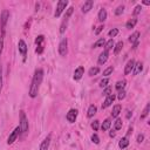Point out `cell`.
Listing matches in <instances>:
<instances>
[{
	"instance_id": "1",
	"label": "cell",
	"mask_w": 150,
	"mask_h": 150,
	"mask_svg": "<svg viewBox=\"0 0 150 150\" xmlns=\"http://www.w3.org/2000/svg\"><path fill=\"white\" fill-rule=\"evenodd\" d=\"M42 80H44V71L41 68H39L34 73V76H33V80H32V85H31V88H29V96H31L32 98H35L38 96L40 86H41V83H42Z\"/></svg>"
},
{
	"instance_id": "2",
	"label": "cell",
	"mask_w": 150,
	"mask_h": 150,
	"mask_svg": "<svg viewBox=\"0 0 150 150\" xmlns=\"http://www.w3.org/2000/svg\"><path fill=\"white\" fill-rule=\"evenodd\" d=\"M19 128H20V133L21 134H26L28 131V120L26 117L25 112H20V123H19Z\"/></svg>"
},
{
	"instance_id": "3",
	"label": "cell",
	"mask_w": 150,
	"mask_h": 150,
	"mask_svg": "<svg viewBox=\"0 0 150 150\" xmlns=\"http://www.w3.org/2000/svg\"><path fill=\"white\" fill-rule=\"evenodd\" d=\"M67 5H68V1H67V0H60V1L57 3L56 11H55V13H54V17H55V18H59L60 15H61L62 12L66 9Z\"/></svg>"
},
{
	"instance_id": "4",
	"label": "cell",
	"mask_w": 150,
	"mask_h": 150,
	"mask_svg": "<svg viewBox=\"0 0 150 150\" xmlns=\"http://www.w3.org/2000/svg\"><path fill=\"white\" fill-rule=\"evenodd\" d=\"M9 19V12L7 9H4L1 12V17H0V21H1V33L5 34V28H6V24Z\"/></svg>"
},
{
	"instance_id": "5",
	"label": "cell",
	"mask_w": 150,
	"mask_h": 150,
	"mask_svg": "<svg viewBox=\"0 0 150 150\" xmlns=\"http://www.w3.org/2000/svg\"><path fill=\"white\" fill-rule=\"evenodd\" d=\"M18 49H19V52L20 54L22 55V59H24V62L26 61V59H27V45L26 42L24 41V40H19V44H18Z\"/></svg>"
},
{
	"instance_id": "6",
	"label": "cell",
	"mask_w": 150,
	"mask_h": 150,
	"mask_svg": "<svg viewBox=\"0 0 150 150\" xmlns=\"http://www.w3.org/2000/svg\"><path fill=\"white\" fill-rule=\"evenodd\" d=\"M68 52V40L65 38L61 40V42L59 45V54L61 56H66Z\"/></svg>"
},
{
	"instance_id": "7",
	"label": "cell",
	"mask_w": 150,
	"mask_h": 150,
	"mask_svg": "<svg viewBox=\"0 0 150 150\" xmlns=\"http://www.w3.org/2000/svg\"><path fill=\"white\" fill-rule=\"evenodd\" d=\"M19 134H20V128L17 127L14 130H13L11 134H9V136H8V138H7V143H8V144H13V143L17 141V138H18Z\"/></svg>"
},
{
	"instance_id": "8",
	"label": "cell",
	"mask_w": 150,
	"mask_h": 150,
	"mask_svg": "<svg viewBox=\"0 0 150 150\" xmlns=\"http://www.w3.org/2000/svg\"><path fill=\"white\" fill-rule=\"evenodd\" d=\"M76 117H77V110H76V109H71V110H69L67 113V115H66V118H67V121L69 123H74Z\"/></svg>"
},
{
	"instance_id": "9",
	"label": "cell",
	"mask_w": 150,
	"mask_h": 150,
	"mask_svg": "<svg viewBox=\"0 0 150 150\" xmlns=\"http://www.w3.org/2000/svg\"><path fill=\"white\" fill-rule=\"evenodd\" d=\"M51 141H52V135L49 134L44 141L42 143L40 144V150H48L49 149V145H51Z\"/></svg>"
},
{
	"instance_id": "10",
	"label": "cell",
	"mask_w": 150,
	"mask_h": 150,
	"mask_svg": "<svg viewBox=\"0 0 150 150\" xmlns=\"http://www.w3.org/2000/svg\"><path fill=\"white\" fill-rule=\"evenodd\" d=\"M115 98H116V96H115L114 94L107 96V97H106V100H104V102L102 103V109H106V108H108L109 106H112V104H113V102L115 101Z\"/></svg>"
},
{
	"instance_id": "11",
	"label": "cell",
	"mask_w": 150,
	"mask_h": 150,
	"mask_svg": "<svg viewBox=\"0 0 150 150\" xmlns=\"http://www.w3.org/2000/svg\"><path fill=\"white\" fill-rule=\"evenodd\" d=\"M83 74H85V68L82 66L77 67L75 69V72H74V80H75V81H79V80L83 76Z\"/></svg>"
},
{
	"instance_id": "12",
	"label": "cell",
	"mask_w": 150,
	"mask_h": 150,
	"mask_svg": "<svg viewBox=\"0 0 150 150\" xmlns=\"http://www.w3.org/2000/svg\"><path fill=\"white\" fill-rule=\"evenodd\" d=\"M134 66H135V60H129V61L127 62L126 65V68H124V74L128 75V74H130L133 72V69H134Z\"/></svg>"
},
{
	"instance_id": "13",
	"label": "cell",
	"mask_w": 150,
	"mask_h": 150,
	"mask_svg": "<svg viewBox=\"0 0 150 150\" xmlns=\"http://www.w3.org/2000/svg\"><path fill=\"white\" fill-rule=\"evenodd\" d=\"M108 56H109V52L103 51L101 54H100V56H98V60H97L98 65H104L107 62V60H108Z\"/></svg>"
},
{
	"instance_id": "14",
	"label": "cell",
	"mask_w": 150,
	"mask_h": 150,
	"mask_svg": "<svg viewBox=\"0 0 150 150\" xmlns=\"http://www.w3.org/2000/svg\"><path fill=\"white\" fill-rule=\"evenodd\" d=\"M93 0H88V1H86L85 4H83V6L81 7V11H82V13H88L89 11L92 9V7H93Z\"/></svg>"
},
{
	"instance_id": "15",
	"label": "cell",
	"mask_w": 150,
	"mask_h": 150,
	"mask_svg": "<svg viewBox=\"0 0 150 150\" xmlns=\"http://www.w3.org/2000/svg\"><path fill=\"white\" fill-rule=\"evenodd\" d=\"M142 71H143V63L141 61L135 62V66H134V69H133V74L134 75H138Z\"/></svg>"
},
{
	"instance_id": "16",
	"label": "cell",
	"mask_w": 150,
	"mask_h": 150,
	"mask_svg": "<svg viewBox=\"0 0 150 150\" xmlns=\"http://www.w3.org/2000/svg\"><path fill=\"white\" fill-rule=\"evenodd\" d=\"M96 113H97V108H96V106H95V104L89 106L88 112H87V116H88V117H93Z\"/></svg>"
},
{
	"instance_id": "17",
	"label": "cell",
	"mask_w": 150,
	"mask_h": 150,
	"mask_svg": "<svg viewBox=\"0 0 150 150\" xmlns=\"http://www.w3.org/2000/svg\"><path fill=\"white\" fill-rule=\"evenodd\" d=\"M107 11L104 8H101L100 9V12H98V21H101V22H103V21H106V19H107Z\"/></svg>"
},
{
	"instance_id": "18",
	"label": "cell",
	"mask_w": 150,
	"mask_h": 150,
	"mask_svg": "<svg viewBox=\"0 0 150 150\" xmlns=\"http://www.w3.org/2000/svg\"><path fill=\"white\" fill-rule=\"evenodd\" d=\"M121 110H122L121 104H116V106H114L113 112H112V116H113V117H117V116L120 115V113H121Z\"/></svg>"
},
{
	"instance_id": "19",
	"label": "cell",
	"mask_w": 150,
	"mask_h": 150,
	"mask_svg": "<svg viewBox=\"0 0 150 150\" xmlns=\"http://www.w3.org/2000/svg\"><path fill=\"white\" fill-rule=\"evenodd\" d=\"M128 145H129V139H128V137H122L121 139H120L118 147L121 148V149H126Z\"/></svg>"
},
{
	"instance_id": "20",
	"label": "cell",
	"mask_w": 150,
	"mask_h": 150,
	"mask_svg": "<svg viewBox=\"0 0 150 150\" xmlns=\"http://www.w3.org/2000/svg\"><path fill=\"white\" fill-rule=\"evenodd\" d=\"M138 38H139V32H134L130 36H129V42L130 44H135L136 41H138Z\"/></svg>"
},
{
	"instance_id": "21",
	"label": "cell",
	"mask_w": 150,
	"mask_h": 150,
	"mask_svg": "<svg viewBox=\"0 0 150 150\" xmlns=\"http://www.w3.org/2000/svg\"><path fill=\"white\" fill-rule=\"evenodd\" d=\"M126 85H127V81H126V80H120V81L116 82L115 88L117 89V91H122V89H124Z\"/></svg>"
},
{
	"instance_id": "22",
	"label": "cell",
	"mask_w": 150,
	"mask_h": 150,
	"mask_svg": "<svg viewBox=\"0 0 150 150\" xmlns=\"http://www.w3.org/2000/svg\"><path fill=\"white\" fill-rule=\"evenodd\" d=\"M110 126H112V121L109 118H107V120H104L103 121V123H102V126H101V129L103 131H107L109 128H110Z\"/></svg>"
},
{
	"instance_id": "23",
	"label": "cell",
	"mask_w": 150,
	"mask_h": 150,
	"mask_svg": "<svg viewBox=\"0 0 150 150\" xmlns=\"http://www.w3.org/2000/svg\"><path fill=\"white\" fill-rule=\"evenodd\" d=\"M136 24H137V19H136V18H133V19H130V20H129V21L127 22L126 27H127L128 29H131V28H134V27L136 26Z\"/></svg>"
},
{
	"instance_id": "24",
	"label": "cell",
	"mask_w": 150,
	"mask_h": 150,
	"mask_svg": "<svg viewBox=\"0 0 150 150\" xmlns=\"http://www.w3.org/2000/svg\"><path fill=\"white\" fill-rule=\"evenodd\" d=\"M115 46V48H114V54L115 55H117L120 52H121V49H122V47H123V41H118L116 45H114Z\"/></svg>"
},
{
	"instance_id": "25",
	"label": "cell",
	"mask_w": 150,
	"mask_h": 150,
	"mask_svg": "<svg viewBox=\"0 0 150 150\" xmlns=\"http://www.w3.org/2000/svg\"><path fill=\"white\" fill-rule=\"evenodd\" d=\"M113 47H114V40H113V39H110V40H108V41L104 44V51L109 52Z\"/></svg>"
},
{
	"instance_id": "26",
	"label": "cell",
	"mask_w": 150,
	"mask_h": 150,
	"mask_svg": "<svg viewBox=\"0 0 150 150\" xmlns=\"http://www.w3.org/2000/svg\"><path fill=\"white\" fill-rule=\"evenodd\" d=\"M104 44H106V40H104L103 38H101V39H98L97 41L93 45V47H94V48H100V47H103Z\"/></svg>"
},
{
	"instance_id": "27",
	"label": "cell",
	"mask_w": 150,
	"mask_h": 150,
	"mask_svg": "<svg viewBox=\"0 0 150 150\" xmlns=\"http://www.w3.org/2000/svg\"><path fill=\"white\" fill-rule=\"evenodd\" d=\"M98 73H100V68H98V67H92L91 69H89V72H88V74L91 75V76L97 75Z\"/></svg>"
},
{
	"instance_id": "28",
	"label": "cell",
	"mask_w": 150,
	"mask_h": 150,
	"mask_svg": "<svg viewBox=\"0 0 150 150\" xmlns=\"http://www.w3.org/2000/svg\"><path fill=\"white\" fill-rule=\"evenodd\" d=\"M149 110H150V103H148V104L145 106L144 110H143V113H142V115H141V120H144V118L149 115Z\"/></svg>"
},
{
	"instance_id": "29",
	"label": "cell",
	"mask_w": 150,
	"mask_h": 150,
	"mask_svg": "<svg viewBox=\"0 0 150 150\" xmlns=\"http://www.w3.org/2000/svg\"><path fill=\"white\" fill-rule=\"evenodd\" d=\"M67 25H68V20L63 19V21H62L61 26H60V33H61V34L66 32V29H67Z\"/></svg>"
},
{
	"instance_id": "30",
	"label": "cell",
	"mask_w": 150,
	"mask_h": 150,
	"mask_svg": "<svg viewBox=\"0 0 150 150\" xmlns=\"http://www.w3.org/2000/svg\"><path fill=\"white\" fill-rule=\"evenodd\" d=\"M114 128H115V130H120V129L122 128V120L117 118L116 121L114 122Z\"/></svg>"
},
{
	"instance_id": "31",
	"label": "cell",
	"mask_w": 150,
	"mask_h": 150,
	"mask_svg": "<svg viewBox=\"0 0 150 150\" xmlns=\"http://www.w3.org/2000/svg\"><path fill=\"white\" fill-rule=\"evenodd\" d=\"M73 12H74V8H73V7H69V8L67 9V12H66V14H65V18H63V19L69 20V18H71V15L73 14Z\"/></svg>"
},
{
	"instance_id": "32",
	"label": "cell",
	"mask_w": 150,
	"mask_h": 150,
	"mask_svg": "<svg viewBox=\"0 0 150 150\" xmlns=\"http://www.w3.org/2000/svg\"><path fill=\"white\" fill-rule=\"evenodd\" d=\"M123 12H124V6L121 5V6H118V7L115 9V15H121Z\"/></svg>"
},
{
	"instance_id": "33",
	"label": "cell",
	"mask_w": 150,
	"mask_h": 150,
	"mask_svg": "<svg viewBox=\"0 0 150 150\" xmlns=\"http://www.w3.org/2000/svg\"><path fill=\"white\" fill-rule=\"evenodd\" d=\"M117 34H118V29H117V28H113V29H110V31H109V33H108V35L110 36V38H115Z\"/></svg>"
},
{
	"instance_id": "34",
	"label": "cell",
	"mask_w": 150,
	"mask_h": 150,
	"mask_svg": "<svg viewBox=\"0 0 150 150\" xmlns=\"http://www.w3.org/2000/svg\"><path fill=\"white\" fill-rule=\"evenodd\" d=\"M4 38H5V34L1 33V35H0V56H1L3 49H4Z\"/></svg>"
},
{
	"instance_id": "35",
	"label": "cell",
	"mask_w": 150,
	"mask_h": 150,
	"mask_svg": "<svg viewBox=\"0 0 150 150\" xmlns=\"http://www.w3.org/2000/svg\"><path fill=\"white\" fill-rule=\"evenodd\" d=\"M113 71H114V68H113V66H110V67H108L107 69H104L103 71V75L104 76H109L112 73H113Z\"/></svg>"
},
{
	"instance_id": "36",
	"label": "cell",
	"mask_w": 150,
	"mask_h": 150,
	"mask_svg": "<svg viewBox=\"0 0 150 150\" xmlns=\"http://www.w3.org/2000/svg\"><path fill=\"white\" fill-rule=\"evenodd\" d=\"M126 97V91L124 89H122V91H118V94H117V98L120 100V101H122V100Z\"/></svg>"
},
{
	"instance_id": "37",
	"label": "cell",
	"mask_w": 150,
	"mask_h": 150,
	"mask_svg": "<svg viewBox=\"0 0 150 150\" xmlns=\"http://www.w3.org/2000/svg\"><path fill=\"white\" fill-rule=\"evenodd\" d=\"M108 83H109V79H108V77H106V79H102L101 81H100V87L104 88V87H107V86H108Z\"/></svg>"
},
{
	"instance_id": "38",
	"label": "cell",
	"mask_w": 150,
	"mask_h": 150,
	"mask_svg": "<svg viewBox=\"0 0 150 150\" xmlns=\"http://www.w3.org/2000/svg\"><path fill=\"white\" fill-rule=\"evenodd\" d=\"M44 41H45V36L44 35H39L35 39V44L36 45H41V44H44Z\"/></svg>"
},
{
	"instance_id": "39",
	"label": "cell",
	"mask_w": 150,
	"mask_h": 150,
	"mask_svg": "<svg viewBox=\"0 0 150 150\" xmlns=\"http://www.w3.org/2000/svg\"><path fill=\"white\" fill-rule=\"evenodd\" d=\"M141 9H142V6L141 5H137L136 7H135V9H134V12H133V14L136 17V15H138L139 13H141Z\"/></svg>"
},
{
	"instance_id": "40",
	"label": "cell",
	"mask_w": 150,
	"mask_h": 150,
	"mask_svg": "<svg viewBox=\"0 0 150 150\" xmlns=\"http://www.w3.org/2000/svg\"><path fill=\"white\" fill-rule=\"evenodd\" d=\"M1 91H3V68L1 65H0V94H1Z\"/></svg>"
},
{
	"instance_id": "41",
	"label": "cell",
	"mask_w": 150,
	"mask_h": 150,
	"mask_svg": "<svg viewBox=\"0 0 150 150\" xmlns=\"http://www.w3.org/2000/svg\"><path fill=\"white\" fill-rule=\"evenodd\" d=\"M35 52H36L38 54H41V53L44 52V44H41V45H36Z\"/></svg>"
},
{
	"instance_id": "42",
	"label": "cell",
	"mask_w": 150,
	"mask_h": 150,
	"mask_svg": "<svg viewBox=\"0 0 150 150\" xmlns=\"http://www.w3.org/2000/svg\"><path fill=\"white\" fill-rule=\"evenodd\" d=\"M92 128L94 129V131H97L98 128H100V122H98V121H94V122L92 123Z\"/></svg>"
},
{
	"instance_id": "43",
	"label": "cell",
	"mask_w": 150,
	"mask_h": 150,
	"mask_svg": "<svg viewBox=\"0 0 150 150\" xmlns=\"http://www.w3.org/2000/svg\"><path fill=\"white\" fill-rule=\"evenodd\" d=\"M92 141H93L95 144H98V143H100V138H98V136H97L96 134H93V135H92Z\"/></svg>"
},
{
	"instance_id": "44",
	"label": "cell",
	"mask_w": 150,
	"mask_h": 150,
	"mask_svg": "<svg viewBox=\"0 0 150 150\" xmlns=\"http://www.w3.org/2000/svg\"><path fill=\"white\" fill-rule=\"evenodd\" d=\"M103 95H106V96L112 95V88H110V87H107L104 91H103Z\"/></svg>"
},
{
	"instance_id": "45",
	"label": "cell",
	"mask_w": 150,
	"mask_h": 150,
	"mask_svg": "<svg viewBox=\"0 0 150 150\" xmlns=\"http://www.w3.org/2000/svg\"><path fill=\"white\" fill-rule=\"evenodd\" d=\"M143 139H144V135H143V134H139V135L137 136V142H138V143H142Z\"/></svg>"
},
{
	"instance_id": "46",
	"label": "cell",
	"mask_w": 150,
	"mask_h": 150,
	"mask_svg": "<svg viewBox=\"0 0 150 150\" xmlns=\"http://www.w3.org/2000/svg\"><path fill=\"white\" fill-rule=\"evenodd\" d=\"M103 28H104V26H103V25H101V26H98V27H97V29H96V31H95V34H100V33H101V32L103 31Z\"/></svg>"
},
{
	"instance_id": "47",
	"label": "cell",
	"mask_w": 150,
	"mask_h": 150,
	"mask_svg": "<svg viewBox=\"0 0 150 150\" xmlns=\"http://www.w3.org/2000/svg\"><path fill=\"white\" fill-rule=\"evenodd\" d=\"M138 44H139V40H138V41H136V42L134 44V47H133V48H134V49H136V48H137V46H138Z\"/></svg>"
},
{
	"instance_id": "48",
	"label": "cell",
	"mask_w": 150,
	"mask_h": 150,
	"mask_svg": "<svg viewBox=\"0 0 150 150\" xmlns=\"http://www.w3.org/2000/svg\"><path fill=\"white\" fill-rule=\"evenodd\" d=\"M127 113H128V114H127V118H130V116H131V113L129 112V110H128Z\"/></svg>"
},
{
	"instance_id": "49",
	"label": "cell",
	"mask_w": 150,
	"mask_h": 150,
	"mask_svg": "<svg viewBox=\"0 0 150 150\" xmlns=\"http://www.w3.org/2000/svg\"><path fill=\"white\" fill-rule=\"evenodd\" d=\"M143 5H147V6H149V5H150V1H143Z\"/></svg>"
},
{
	"instance_id": "50",
	"label": "cell",
	"mask_w": 150,
	"mask_h": 150,
	"mask_svg": "<svg viewBox=\"0 0 150 150\" xmlns=\"http://www.w3.org/2000/svg\"><path fill=\"white\" fill-rule=\"evenodd\" d=\"M109 135H110V137H114L115 136V133L114 131H110V134H109Z\"/></svg>"
}]
</instances>
